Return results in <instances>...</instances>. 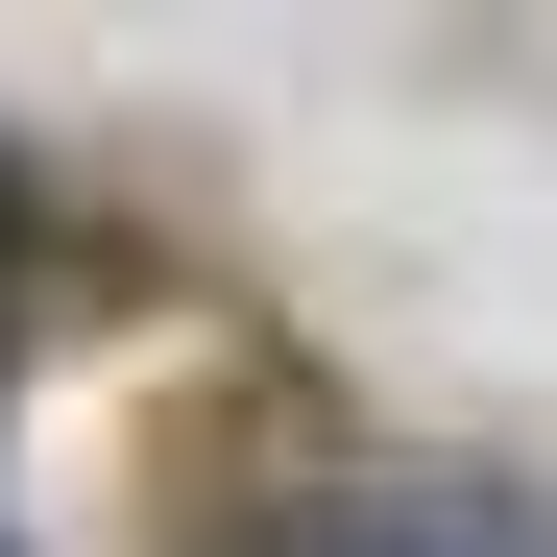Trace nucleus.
Returning <instances> with one entry per match:
<instances>
[{"instance_id":"obj_2","label":"nucleus","mask_w":557,"mask_h":557,"mask_svg":"<svg viewBox=\"0 0 557 557\" xmlns=\"http://www.w3.org/2000/svg\"><path fill=\"white\" fill-rule=\"evenodd\" d=\"M0 557H25V533H0Z\"/></svg>"},{"instance_id":"obj_1","label":"nucleus","mask_w":557,"mask_h":557,"mask_svg":"<svg viewBox=\"0 0 557 557\" xmlns=\"http://www.w3.org/2000/svg\"><path fill=\"white\" fill-rule=\"evenodd\" d=\"M243 557H557V533L485 509V485H339V509H267Z\"/></svg>"}]
</instances>
